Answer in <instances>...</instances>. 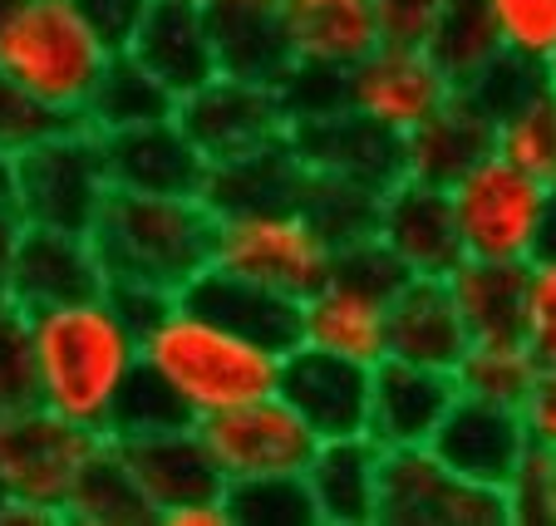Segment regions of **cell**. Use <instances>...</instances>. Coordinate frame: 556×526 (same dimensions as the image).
<instances>
[{
    "instance_id": "obj_1",
    "label": "cell",
    "mask_w": 556,
    "mask_h": 526,
    "mask_svg": "<svg viewBox=\"0 0 556 526\" xmlns=\"http://www.w3.org/2000/svg\"><path fill=\"white\" fill-rule=\"evenodd\" d=\"M35 403L79 428L109 438L114 409L134 384L138 364V325L124 316L114 295H89L74 306L35 310Z\"/></svg>"
},
{
    "instance_id": "obj_2",
    "label": "cell",
    "mask_w": 556,
    "mask_h": 526,
    "mask_svg": "<svg viewBox=\"0 0 556 526\" xmlns=\"http://www.w3.org/2000/svg\"><path fill=\"white\" fill-rule=\"evenodd\" d=\"M138 364L168 384L192 419H207L231 403L271 394L281 374V349L256 345L173 295L138 330Z\"/></svg>"
},
{
    "instance_id": "obj_3",
    "label": "cell",
    "mask_w": 556,
    "mask_h": 526,
    "mask_svg": "<svg viewBox=\"0 0 556 526\" xmlns=\"http://www.w3.org/2000/svg\"><path fill=\"white\" fill-rule=\"evenodd\" d=\"M212 236L217 217L202 197H153L114 188L89 242L114 291L182 295L212 266Z\"/></svg>"
},
{
    "instance_id": "obj_4",
    "label": "cell",
    "mask_w": 556,
    "mask_h": 526,
    "mask_svg": "<svg viewBox=\"0 0 556 526\" xmlns=\"http://www.w3.org/2000/svg\"><path fill=\"white\" fill-rule=\"evenodd\" d=\"M114 44L79 15L74 0H15L0 11V74L70 124H85Z\"/></svg>"
},
{
    "instance_id": "obj_5",
    "label": "cell",
    "mask_w": 556,
    "mask_h": 526,
    "mask_svg": "<svg viewBox=\"0 0 556 526\" xmlns=\"http://www.w3.org/2000/svg\"><path fill=\"white\" fill-rule=\"evenodd\" d=\"M104 442L40 403L0 413V526H60Z\"/></svg>"
},
{
    "instance_id": "obj_6",
    "label": "cell",
    "mask_w": 556,
    "mask_h": 526,
    "mask_svg": "<svg viewBox=\"0 0 556 526\" xmlns=\"http://www.w3.org/2000/svg\"><path fill=\"white\" fill-rule=\"evenodd\" d=\"M404 281H409L404 266L375 236L340 246L336 261H330V275L301 300L295 339L375 369L389 355V300Z\"/></svg>"
},
{
    "instance_id": "obj_7",
    "label": "cell",
    "mask_w": 556,
    "mask_h": 526,
    "mask_svg": "<svg viewBox=\"0 0 556 526\" xmlns=\"http://www.w3.org/2000/svg\"><path fill=\"white\" fill-rule=\"evenodd\" d=\"M109 192L104 138L89 124H64L15 158V211L25 227L54 232H94Z\"/></svg>"
},
{
    "instance_id": "obj_8",
    "label": "cell",
    "mask_w": 556,
    "mask_h": 526,
    "mask_svg": "<svg viewBox=\"0 0 556 526\" xmlns=\"http://www.w3.org/2000/svg\"><path fill=\"white\" fill-rule=\"evenodd\" d=\"M330 261H336V246L315 232V221L301 207H266V211L217 217L212 266L242 275L252 285H266V291L286 295L295 306L330 275Z\"/></svg>"
},
{
    "instance_id": "obj_9",
    "label": "cell",
    "mask_w": 556,
    "mask_h": 526,
    "mask_svg": "<svg viewBox=\"0 0 556 526\" xmlns=\"http://www.w3.org/2000/svg\"><path fill=\"white\" fill-rule=\"evenodd\" d=\"M542 192L532 172L513 168L488 153L448 188L458 242L468 261H536V227H542Z\"/></svg>"
},
{
    "instance_id": "obj_10",
    "label": "cell",
    "mask_w": 556,
    "mask_h": 526,
    "mask_svg": "<svg viewBox=\"0 0 556 526\" xmlns=\"http://www.w3.org/2000/svg\"><path fill=\"white\" fill-rule=\"evenodd\" d=\"M198 438L227 487L262 483V477H301L320 442L276 389L198 419Z\"/></svg>"
},
{
    "instance_id": "obj_11",
    "label": "cell",
    "mask_w": 556,
    "mask_h": 526,
    "mask_svg": "<svg viewBox=\"0 0 556 526\" xmlns=\"http://www.w3.org/2000/svg\"><path fill=\"white\" fill-rule=\"evenodd\" d=\"M375 526H507V497L458 477L429 448H389Z\"/></svg>"
},
{
    "instance_id": "obj_12",
    "label": "cell",
    "mask_w": 556,
    "mask_h": 526,
    "mask_svg": "<svg viewBox=\"0 0 556 526\" xmlns=\"http://www.w3.org/2000/svg\"><path fill=\"white\" fill-rule=\"evenodd\" d=\"M458 94L424 44H379L345 69V108L404 138Z\"/></svg>"
},
{
    "instance_id": "obj_13",
    "label": "cell",
    "mask_w": 556,
    "mask_h": 526,
    "mask_svg": "<svg viewBox=\"0 0 556 526\" xmlns=\"http://www.w3.org/2000/svg\"><path fill=\"white\" fill-rule=\"evenodd\" d=\"M173 118L192 138V147L207 158V168L256 153V147L291 133V118H286L276 89L252 85V79H231V74H212L202 89L182 94Z\"/></svg>"
},
{
    "instance_id": "obj_14",
    "label": "cell",
    "mask_w": 556,
    "mask_h": 526,
    "mask_svg": "<svg viewBox=\"0 0 556 526\" xmlns=\"http://www.w3.org/2000/svg\"><path fill=\"white\" fill-rule=\"evenodd\" d=\"M276 394L301 413L315 438H350L365 433L369 419V364L295 339L291 349H281Z\"/></svg>"
},
{
    "instance_id": "obj_15",
    "label": "cell",
    "mask_w": 556,
    "mask_h": 526,
    "mask_svg": "<svg viewBox=\"0 0 556 526\" xmlns=\"http://www.w3.org/2000/svg\"><path fill=\"white\" fill-rule=\"evenodd\" d=\"M375 242L404 266V275L448 281V271L463 261L448 188H429V182H414V178L389 182L379 192Z\"/></svg>"
},
{
    "instance_id": "obj_16",
    "label": "cell",
    "mask_w": 556,
    "mask_h": 526,
    "mask_svg": "<svg viewBox=\"0 0 556 526\" xmlns=\"http://www.w3.org/2000/svg\"><path fill=\"white\" fill-rule=\"evenodd\" d=\"M109 442L124 458L138 492L148 497V506L157 512V526H163L168 512H178V506L212 502V497L227 492V483H222V473L212 467L207 448L198 438V423L163 428V433H128V438H109Z\"/></svg>"
},
{
    "instance_id": "obj_17",
    "label": "cell",
    "mask_w": 556,
    "mask_h": 526,
    "mask_svg": "<svg viewBox=\"0 0 556 526\" xmlns=\"http://www.w3.org/2000/svg\"><path fill=\"white\" fill-rule=\"evenodd\" d=\"M104 266L94 256V242L85 232H54V227H25L15 242V261H11V295L21 310H54V306H74L89 295H104Z\"/></svg>"
},
{
    "instance_id": "obj_18",
    "label": "cell",
    "mask_w": 556,
    "mask_h": 526,
    "mask_svg": "<svg viewBox=\"0 0 556 526\" xmlns=\"http://www.w3.org/2000/svg\"><path fill=\"white\" fill-rule=\"evenodd\" d=\"M458 399L448 369L429 364H404V359H379L369 369V419L365 433L379 448H429V438L439 433L443 413Z\"/></svg>"
},
{
    "instance_id": "obj_19",
    "label": "cell",
    "mask_w": 556,
    "mask_h": 526,
    "mask_svg": "<svg viewBox=\"0 0 556 526\" xmlns=\"http://www.w3.org/2000/svg\"><path fill=\"white\" fill-rule=\"evenodd\" d=\"M527 428L522 413L503 409V403H483V399H453V409L443 413L439 433L429 438V453L443 467H453L468 483H483L503 492L507 477L517 473V463L527 458Z\"/></svg>"
},
{
    "instance_id": "obj_20",
    "label": "cell",
    "mask_w": 556,
    "mask_h": 526,
    "mask_svg": "<svg viewBox=\"0 0 556 526\" xmlns=\"http://www.w3.org/2000/svg\"><path fill=\"white\" fill-rule=\"evenodd\" d=\"M291 147L311 172H330V178H350L365 188L384 192L389 182L404 178V138L384 133L379 124L359 118L355 108H336L320 118H301L291 124Z\"/></svg>"
},
{
    "instance_id": "obj_21",
    "label": "cell",
    "mask_w": 556,
    "mask_h": 526,
    "mask_svg": "<svg viewBox=\"0 0 556 526\" xmlns=\"http://www.w3.org/2000/svg\"><path fill=\"white\" fill-rule=\"evenodd\" d=\"M104 163H109V182L118 192L202 197V182H207V158L192 147V138L178 128V118L104 133Z\"/></svg>"
},
{
    "instance_id": "obj_22",
    "label": "cell",
    "mask_w": 556,
    "mask_h": 526,
    "mask_svg": "<svg viewBox=\"0 0 556 526\" xmlns=\"http://www.w3.org/2000/svg\"><path fill=\"white\" fill-rule=\"evenodd\" d=\"M148 74L173 94H192L217 74L207 30V0H153L124 44Z\"/></svg>"
},
{
    "instance_id": "obj_23",
    "label": "cell",
    "mask_w": 556,
    "mask_h": 526,
    "mask_svg": "<svg viewBox=\"0 0 556 526\" xmlns=\"http://www.w3.org/2000/svg\"><path fill=\"white\" fill-rule=\"evenodd\" d=\"M379 463H384V448L369 433L315 442V458L301 473L311 506H315V522L320 526H375Z\"/></svg>"
},
{
    "instance_id": "obj_24",
    "label": "cell",
    "mask_w": 556,
    "mask_h": 526,
    "mask_svg": "<svg viewBox=\"0 0 556 526\" xmlns=\"http://www.w3.org/2000/svg\"><path fill=\"white\" fill-rule=\"evenodd\" d=\"M207 30L217 74H231V79L276 89L295 64L276 0H207Z\"/></svg>"
},
{
    "instance_id": "obj_25",
    "label": "cell",
    "mask_w": 556,
    "mask_h": 526,
    "mask_svg": "<svg viewBox=\"0 0 556 526\" xmlns=\"http://www.w3.org/2000/svg\"><path fill=\"white\" fill-rule=\"evenodd\" d=\"M468 349V330L458 320V306L448 295V281L433 275H409L389 300V359L404 364H429L448 369Z\"/></svg>"
},
{
    "instance_id": "obj_26",
    "label": "cell",
    "mask_w": 556,
    "mask_h": 526,
    "mask_svg": "<svg viewBox=\"0 0 556 526\" xmlns=\"http://www.w3.org/2000/svg\"><path fill=\"white\" fill-rule=\"evenodd\" d=\"M311 182V168L291 147V138L242 153L231 163H212L207 182H202V202L212 217H231V211H266V207H301V192Z\"/></svg>"
},
{
    "instance_id": "obj_27",
    "label": "cell",
    "mask_w": 556,
    "mask_h": 526,
    "mask_svg": "<svg viewBox=\"0 0 556 526\" xmlns=\"http://www.w3.org/2000/svg\"><path fill=\"white\" fill-rule=\"evenodd\" d=\"M281 21L295 64L350 69L384 44L375 0H281Z\"/></svg>"
},
{
    "instance_id": "obj_28",
    "label": "cell",
    "mask_w": 556,
    "mask_h": 526,
    "mask_svg": "<svg viewBox=\"0 0 556 526\" xmlns=\"http://www.w3.org/2000/svg\"><path fill=\"white\" fill-rule=\"evenodd\" d=\"M178 300H188L192 310L222 320L227 330H237V335L256 339V345H266V349H291L295 330H301V306H295V300L266 291V285L242 281V275L222 271V266H207Z\"/></svg>"
},
{
    "instance_id": "obj_29",
    "label": "cell",
    "mask_w": 556,
    "mask_h": 526,
    "mask_svg": "<svg viewBox=\"0 0 556 526\" xmlns=\"http://www.w3.org/2000/svg\"><path fill=\"white\" fill-rule=\"evenodd\" d=\"M527 266L522 261H468L463 256L448 271V295H453V306H458L463 330H468V345L522 339Z\"/></svg>"
},
{
    "instance_id": "obj_30",
    "label": "cell",
    "mask_w": 556,
    "mask_h": 526,
    "mask_svg": "<svg viewBox=\"0 0 556 526\" xmlns=\"http://www.w3.org/2000/svg\"><path fill=\"white\" fill-rule=\"evenodd\" d=\"M488 153H493V124L463 94H453L439 114L424 118L414 133H404V178L453 188Z\"/></svg>"
},
{
    "instance_id": "obj_31",
    "label": "cell",
    "mask_w": 556,
    "mask_h": 526,
    "mask_svg": "<svg viewBox=\"0 0 556 526\" xmlns=\"http://www.w3.org/2000/svg\"><path fill=\"white\" fill-rule=\"evenodd\" d=\"M173 114H178V94L157 85L128 50L109 54L94 94H89V104H85V124L94 128L99 138L124 133V128H143V124H163V118H173Z\"/></svg>"
},
{
    "instance_id": "obj_32",
    "label": "cell",
    "mask_w": 556,
    "mask_h": 526,
    "mask_svg": "<svg viewBox=\"0 0 556 526\" xmlns=\"http://www.w3.org/2000/svg\"><path fill=\"white\" fill-rule=\"evenodd\" d=\"M64 522L70 526H157V512L138 492L134 477H128L124 458L114 453V442H104L99 458L85 467L79 487H74L70 506H64Z\"/></svg>"
},
{
    "instance_id": "obj_33",
    "label": "cell",
    "mask_w": 556,
    "mask_h": 526,
    "mask_svg": "<svg viewBox=\"0 0 556 526\" xmlns=\"http://www.w3.org/2000/svg\"><path fill=\"white\" fill-rule=\"evenodd\" d=\"M493 153L513 168L532 172L536 182L556 178V85H536L527 99H517L507 114L493 118Z\"/></svg>"
},
{
    "instance_id": "obj_34",
    "label": "cell",
    "mask_w": 556,
    "mask_h": 526,
    "mask_svg": "<svg viewBox=\"0 0 556 526\" xmlns=\"http://www.w3.org/2000/svg\"><path fill=\"white\" fill-rule=\"evenodd\" d=\"M536 359L522 339H493V345H468L463 359L453 364V384L463 399L503 403V409H522L527 389L536 380Z\"/></svg>"
},
{
    "instance_id": "obj_35",
    "label": "cell",
    "mask_w": 556,
    "mask_h": 526,
    "mask_svg": "<svg viewBox=\"0 0 556 526\" xmlns=\"http://www.w3.org/2000/svg\"><path fill=\"white\" fill-rule=\"evenodd\" d=\"M424 50L439 60V69L453 79V89H463L483 64H493L503 54V40H497V25L483 11V0H448V11L433 25Z\"/></svg>"
},
{
    "instance_id": "obj_36",
    "label": "cell",
    "mask_w": 556,
    "mask_h": 526,
    "mask_svg": "<svg viewBox=\"0 0 556 526\" xmlns=\"http://www.w3.org/2000/svg\"><path fill=\"white\" fill-rule=\"evenodd\" d=\"M301 211L315 221V232L340 252V246H355V242H365V236H375L379 192L365 188V182L311 172V182H305V192H301Z\"/></svg>"
},
{
    "instance_id": "obj_37",
    "label": "cell",
    "mask_w": 556,
    "mask_h": 526,
    "mask_svg": "<svg viewBox=\"0 0 556 526\" xmlns=\"http://www.w3.org/2000/svg\"><path fill=\"white\" fill-rule=\"evenodd\" d=\"M231 526H320L311 492L301 477H262V483H231L227 492Z\"/></svg>"
},
{
    "instance_id": "obj_38",
    "label": "cell",
    "mask_w": 556,
    "mask_h": 526,
    "mask_svg": "<svg viewBox=\"0 0 556 526\" xmlns=\"http://www.w3.org/2000/svg\"><path fill=\"white\" fill-rule=\"evenodd\" d=\"M35 403V345H30V310L11 295H0V413Z\"/></svg>"
},
{
    "instance_id": "obj_39",
    "label": "cell",
    "mask_w": 556,
    "mask_h": 526,
    "mask_svg": "<svg viewBox=\"0 0 556 526\" xmlns=\"http://www.w3.org/2000/svg\"><path fill=\"white\" fill-rule=\"evenodd\" d=\"M536 85H546V69L536 60H522V54H513V50H503L493 64H483V69L472 74L468 85L458 89L463 99H468L478 114L493 124L497 114H507V108L517 104V99H527Z\"/></svg>"
},
{
    "instance_id": "obj_40",
    "label": "cell",
    "mask_w": 556,
    "mask_h": 526,
    "mask_svg": "<svg viewBox=\"0 0 556 526\" xmlns=\"http://www.w3.org/2000/svg\"><path fill=\"white\" fill-rule=\"evenodd\" d=\"M188 423H198V419L188 413V403H182L163 380H153L148 369H138L134 384L124 389V399H118V409H114V433H109V438H128V433H163V428H188Z\"/></svg>"
},
{
    "instance_id": "obj_41",
    "label": "cell",
    "mask_w": 556,
    "mask_h": 526,
    "mask_svg": "<svg viewBox=\"0 0 556 526\" xmlns=\"http://www.w3.org/2000/svg\"><path fill=\"white\" fill-rule=\"evenodd\" d=\"M503 50L542 64L556 50V0H483Z\"/></svg>"
},
{
    "instance_id": "obj_42",
    "label": "cell",
    "mask_w": 556,
    "mask_h": 526,
    "mask_svg": "<svg viewBox=\"0 0 556 526\" xmlns=\"http://www.w3.org/2000/svg\"><path fill=\"white\" fill-rule=\"evenodd\" d=\"M507 526H556V453L527 448L517 473L503 487Z\"/></svg>"
},
{
    "instance_id": "obj_43",
    "label": "cell",
    "mask_w": 556,
    "mask_h": 526,
    "mask_svg": "<svg viewBox=\"0 0 556 526\" xmlns=\"http://www.w3.org/2000/svg\"><path fill=\"white\" fill-rule=\"evenodd\" d=\"M286 118L301 124V118H320L345 108V69H326V64H291L286 79L276 85Z\"/></svg>"
},
{
    "instance_id": "obj_44",
    "label": "cell",
    "mask_w": 556,
    "mask_h": 526,
    "mask_svg": "<svg viewBox=\"0 0 556 526\" xmlns=\"http://www.w3.org/2000/svg\"><path fill=\"white\" fill-rule=\"evenodd\" d=\"M70 118H60L54 108H45L35 94H25L15 79L0 74V153L21 158L25 147H35L40 138H50L54 128H64Z\"/></svg>"
},
{
    "instance_id": "obj_45",
    "label": "cell",
    "mask_w": 556,
    "mask_h": 526,
    "mask_svg": "<svg viewBox=\"0 0 556 526\" xmlns=\"http://www.w3.org/2000/svg\"><path fill=\"white\" fill-rule=\"evenodd\" d=\"M522 345L542 369H556V261L536 256L527 266V320H522Z\"/></svg>"
},
{
    "instance_id": "obj_46",
    "label": "cell",
    "mask_w": 556,
    "mask_h": 526,
    "mask_svg": "<svg viewBox=\"0 0 556 526\" xmlns=\"http://www.w3.org/2000/svg\"><path fill=\"white\" fill-rule=\"evenodd\" d=\"M448 0H375L379 40L384 44H429Z\"/></svg>"
},
{
    "instance_id": "obj_47",
    "label": "cell",
    "mask_w": 556,
    "mask_h": 526,
    "mask_svg": "<svg viewBox=\"0 0 556 526\" xmlns=\"http://www.w3.org/2000/svg\"><path fill=\"white\" fill-rule=\"evenodd\" d=\"M517 413H522L527 442L556 453V369H536V380H532V389H527V399Z\"/></svg>"
},
{
    "instance_id": "obj_48",
    "label": "cell",
    "mask_w": 556,
    "mask_h": 526,
    "mask_svg": "<svg viewBox=\"0 0 556 526\" xmlns=\"http://www.w3.org/2000/svg\"><path fill=\"white\" fill-rule=\"evenodd\" d=\"M74 5H79V15H85V21L94 25L109 44H114V50H124L128 35L138 30V21L148 15L153 0H74Z\"/></svg>"
},
{
    "instance_id": "obj_49",
    "label": "cell",
    "mask_w": 556,
    "mask_h": 526,
    "mask_svg": "<svg viewBox=\"0 0 556 526\" xmlns=\"http://www.w3.org/2000/svg\"><path fill=\"white\" fill-rule=\"evenodd\" d=\"M163 526H231L227 497H212V502H188L178 512L163 516Z\"/></svg>"
},
{
    "instance_id": "obj_50",
    "label": "cell",
    "mask_w": 556,
    "mask_h": 526,
    "mask_svg": "<svg viewBox=\"0 0 556 526\" xmlns=\"http://www.w3.org/2000/svg\"><path fill=\"white\" fill-rule=\"evenodd\" d=\"M25 221L15 207H0V295H5V281H11V261H15V242H21Z\"/></svg>"
},
{
    "instance_id": "obj_51",
    "label": "cell",
    "mask_w": 556,
    "mask_h": 526,
    "mask_svg": "<svg viewBox=\"0 0 556 526\" xmlns=\"http://www.w3.org/2000/svg\"><path fill=\"white\" fill-rule=\"evenodd\" d=\"M536 256L556 261V178L542 192V227H536Z\"/></svg>"
},
{
    "instance_id": "obj_52",
    "label": "cell",
    "mask_w": 556,
    "mask_h": 526,
    "mask_svg": "<svg viewBox=\"0 0 556 526\" xmlns=\"http://www.w3.org/2000/svg\"><path fill=\"white\" fill-rule=\"evenodd\" d=\"M0 207H15V158L0 153Z\"/></svg>"
},
{
    "instance_id": "obj_53",
    "label": "cell",
    "mask_w": 556,
    "mask_h": 526,
    "mask_svg": "<svg viewBox=\"0 0 556 526\" xmlns=\"http://www.w3.org/2000/svg\"><path fill=\"white\" fill-rule=\"evenodd\" d=\"M542 69H546V79H552V85H556V50L542 60Z\"/></svg>"
},
{
    "instance_id": "obj_54",
    "label": "cell",
    "mask_w": 556,
    "mask_h": 526,
    "mask_svg": "<svg viewBox=\"0 0 556 526\" xmlns=\"http://www.w3.org/2000/svg\"><path fill=\"white\" fill-rule=\"evenodd\" d=\"M5 5H15V0H0V11H5Z\"/></svg>"
},
{
    "instance_id": "obj_55",
    "label": "cell",
    "mask_w": 556,
    "mask_h": 526,
    "mask_svg": "<svg viewBox=\"0 0 556 526\" xmlns=\"http://www.w3.org/2000/svg\"><path fill=\"white\" fill-rule=\"evenodd\" d=\"M276 5H281V0H276Z\"/></svg>"
}]
</instances>
